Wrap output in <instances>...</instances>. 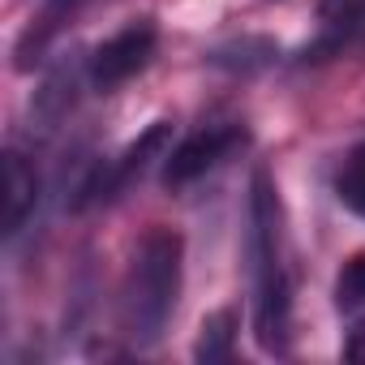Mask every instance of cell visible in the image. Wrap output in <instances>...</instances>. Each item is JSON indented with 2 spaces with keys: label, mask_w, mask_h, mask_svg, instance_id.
I'll use <instances>...</instances> for the list:
<instances>
[{
  "label": "cell",
  "mask_w": 365,
  "mask_h": 365,
  "mask_svg": "<svg viewBox=\"0 0 365 365\" xmlns=\"http://www.w3.org/2000/svg\"><path fill=\"white\" fill-rule=\"evenodd\" d=\"M245 142H250V133H245V125H237V120L207 125V129L190 133L180 146H172V155H168V163H163V185H168V190L194 185L198 176H207L211 168H220V163H224L232 150H241Z\"/></svg>",
  "instance_id": "3957f363"
},
{
  "label": "cell",
  "mask_w": 365,
  "mask_h": 365,
  "mask_svg": "<svg viewBox=\"0 0 365 365\" xmlns=\"http://www.w3.org/2000/svg\"><path fill=\"white\" fill-rule=\"evenodd\" d=\"M335 198H339L352 215L365 220V142L344 155V163H339V172H335Z\"/></svg>",
  "instance_id": "9c48e42d"
},
{
  "label": "cell",
  "mask_w": 365,
  "mask_h": 365,
  "mask_svg": "<svg viewBox=\"0 0 365 365\" xmlns=\"http://www.w3.org/2000/svg\"><path fill=\"white\" fill-rule=\"evenodd\" d=\"M78 5L82 0H43V9L31 18V26H26V35L18 39V69H31L35 61H39V52L56 39V31L78 14Z\"/></svg>",
  "instance_id": "52a82bcc"
},
{
  "label": "cell",
  "mask_w": 365,
  "mask_h": 365,
  "mask_svg": "<svg viewBox=\"0 0 365 365\" xmlns=\"http://www.w3.org/2000/svg\"><path fill=\"white\" fill-rule=\"evenodd\" d=\"M168 138H172V125L168 120H155V125H146L112 163H99L95 168V176L86 180V185L78 190V198H73V207L78 211H86V207H95V202H103V198H116L133 176H142L146 172V163L150 159H159L163 155V146H168Z\"/></svg>",
  "instance_id": "277c9868"
},
{
  "label": "cell",
  "mask_w": 365,
  "mask_h": 365,
  "mask_svg": "<svg viewBox=\"0 0 365 365\" xmlns=\"http://www.w3.org/2000/svg\"><path fill=\"white\" fill-rule=\"evenodd\" d=\"M232 348H237V314H232V309L207 314L202 327H198L194 361H202V365H224V361H232Z\"/></svg>",
  "instance_id": "ba28073f"
},
{
  "label": "cell",
  "mask_w": 365,
  "mask_h": 365,
  "mask_svg": "<svg viewBox=\"0 0 365 365\" xmlns=\"http://www.w3.org/2000/svg\"><path fill=\"white\" fill-rule=\"evenodd\" d=\"M180 262L185 241L172 228H150L133 250L125 288H120V327L133 344H155L180 297Z\"/></svg>",
  "instance_id": "7a4b0ae2"
},
{
  "label": "cell",
  "mask_w": 365,
  "mask_h": 365,
  "mask_svg": "<svg viewBox=\"0 0 365 365\" xmlns=\"http://www.w3.org/2000/svg\"><path fill=\"white\" fill-rule=\"evenodd\" d=\"M250 271H254V335L262 352H288L292 267L284 237V207L267 168H258L250 180Z\"/></svg>",
  "instance_id": "6da1fadb"
},
{
  "label": "cell",
  "mask_w": 365,
  "mask_h": 365,
  "mask_svg": "<svg viewBox=\"0 0 365 365\" xmlns=\"http://www.w3.org/2000/svg\"><path fill=\"white\" fill-rule=\"evenodd\" d=\"M365 305V254H352L335 275V309L352 314Z\"/></svg>",
  "instance_id": "30bf717a"
},
{
  "label": "cell",
  "mask_w": 365,
  "mask_h": 365,
  "mask_svg": "<svg viewBox=\"0 0 365 365\" xmlns=\"http://www.w3.org/2000/svg\"><path fill=\"white\" fill-rule=\"evenodd\" d=\"M344 356L348 361H356V365H365V322L348 335V344H344Z\"/></svg>",
  "instance_id": "8fae6325"
},
{
  "label": "cell",
  "mask_w": 365,
  "mask_h": 365,
  "mask_svg": "<svg viewBox=\"0 0 365 365\" xmlns=\"http://www.w3.org/2000/svg\"><path fill=\"white\" fill-rule=\"evenodd\" d=\"M39 207V172L26 155H5V237H18Z\"/></svg>",
  "instance_id": "8992f818"
},
{
  "label": "cell",
  "mask_w": 365,
  "mask_h": 365,
  "mask_svg": "<svg viewBox=\"0 0 365 365\" xmlns=\"http://www.w3.org/2000/svg\"><path fill=\"white\" fill-rule=\"evenodd\" d=\"M155 43H159V31H155V22H129L125 31H116L112 39H103L95 52H91V86L95 91H116V86H125L129 78H138L146 65H150V56H155Z\"/></svg>",
  "instance_id": "5b68a950"
}]
</instances>
